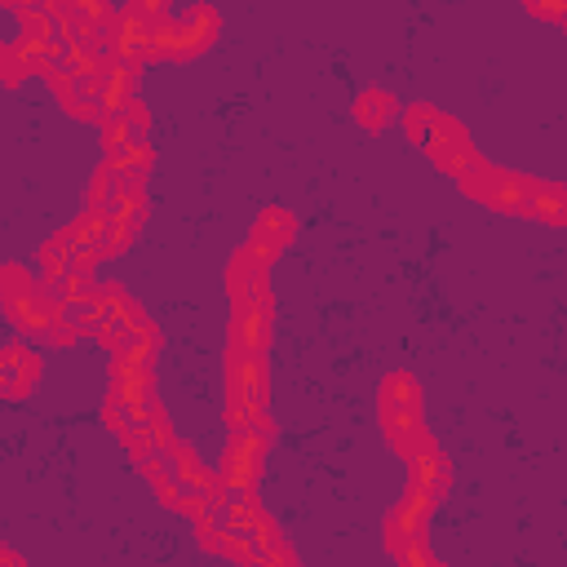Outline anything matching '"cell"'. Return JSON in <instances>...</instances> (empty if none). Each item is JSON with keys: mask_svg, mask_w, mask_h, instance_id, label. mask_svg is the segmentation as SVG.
I'll list each match as a JSON object with an SVG mask.
<instances>
[{"mask_svg": "<svg viewBox=\"0 0 567 567\" xmlns=\"http://www.w3.org/2000/svg\"><path fill=\"white\" fill-rule=\"evenodd\" d=\"M155 53L159 58H195L217 35V13L208 4L186 9L182 18H155Z\"/></svg>", "mask_w": 567, "mask_h": 567, "instance_id": "1", "label": "cell"}, {"mask_svg": "<svg viewBox=\"0 0 567 567\" xmlns=\"http://www.w3.org/2000/svg\"><path fill=\"white\" fill-rule=\"evenodd\" d=\"M385 430L399 447H412V439H421V408H416V390L408 377H390L385 381Z\"/></svg>", "mask_w": 567, "mask_h": 567, "instance_id": "2", "label": "cell"}, {"mask_svg": "<svg viewBox=\"0 0 567 567\" xmlns=\"http://www.w3.org/2000/svg\"><path fill=\"white\" fill-rule=\"evenodd\" d=\"M230 403H266V368L261 354H230Z\"/></svg>", "mask_w": 567, "mask_h": 567, "instance_id": "3", "label": "cell"}, {"mask_svg": "<svg viewBox=\"0 0 567 567\" xmlns=\"http://www.w3.org/2000/svg\"><path fill=\"white\" fill-rule=\"evenodd\" d=\"M257 465H261V434H252V430H235V443H230V452H226L221 478H226L230 487H248L252 474H257Z\"/></svg>", "mask_w": 567, "mask_h": 567, "instance_id": "4", "label": "cell"}, {"mask_svg": "<svg viewBox=\"0 0 567 567\" xmlns=\"http://www.w3.org/2000/svg\"><path fill=\"white\" fill-rule=\"evenodd\" d=\"M35 372H40V359L27 346H4L0 350V394H9V399L27 394V385L35 381Z\"/></svg>", "mask_w": 567, "mask_h": 567, "instance_id": "5", "label": "cell"}, {"mask_svg": "<svg viewBox=\"0 0 567 567\" xmlns=\"http://www.w3.org/2000/svg\"><path fill=\"white\" fill-rule=\"evenodd\" d=\"M288 230H292V221H288V217H284L279 208H270V213L261 217V226H257V239H252V248H248V252H252L257 261H266V257H270L275 248H284Z\"/></svg>", "mask_w": 567, "mask_h": 567, "instance_id": "6", "label": "cell"}, {"mask_svg": "<svg viewBox=\"0 0 567 567\" xmlns=\"http://www.w3.org/2000/svg\"><path fill=\"white\" fill-rule=\"evenodd\" d=\"M390 111H394V102H390V93H381V89H368V93L359 97V106H354V115H359L368 128H381V124L390 120Z\"/></svg>", "mask_w": 567, "mask_h": 567, "instance_id": "7", "label": "cell"}, {"mask_svg": "<svg viewBox=\"0 0 567 567\" xmlns=\"http://www.w3.org/2000/svg\"><path fill=\"white\" fill-rule=\"evenodd\" d=\"M527 9H536V13H545V18H563L567 13V0H527Z\"/></svg>", "mask_w": 567, "mask_h": 567, "instance_id": "8", "label": "cell"}, {"mask_svg": "<svg viewBox=\"0 0 567 567\" xmlns=\"http://www.w3.org/2000/svg\"><path fill=\"white\" fill-rule=\"evenodd\" d=\"M0 75H4V80H18V75H22L18 62H13V49H0Z\"/></svg>", "mask_w": 567, "mask_h": 567, "instance_id": "9", "label": "cell"}]
</instances>
